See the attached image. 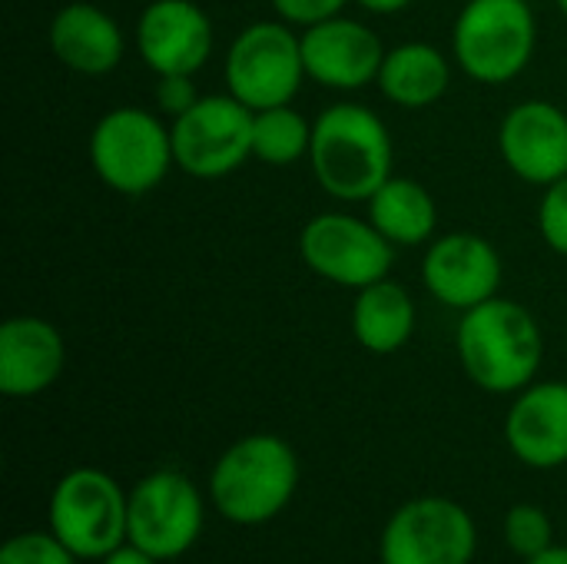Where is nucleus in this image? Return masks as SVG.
<instances>
[{
  "mask_svg": "<svg viewBox=\"0 0 567 564\" xmlns=\"http://www.w3.org/2000/svg\"><path fill=\"white\" fill-rule=\"evenodd\" d=\"M66 362L63 336L40 316H13L0 326V392L33 399L47 392Z\"/></svg>",
  "mask_w": 567,
  "mask_h": 564,
  "instance_id": "17",
  "label": "nucleus"
},
{
  "mask_svg": "<svg viewBox=\"0 0 567 564\" xmlns=\"http://www.w3.org/2000/svg\"><path fill=\"white\" fill-rule=\"evenodd\" d=\"M269 3L279 13V20L306 30L312 23H322L329 17H339L349 0H269Z\"/></svg>",
  "mask_w": 567,
  "mask_h": 564,
  "instance_id": "26",
  "label": "nucleus"
},
{
  "mask_svg": "<svg viewBox=\"0 0 567 564\" xmlns=\"http://www.w3.org/2000/svg\"><path fill=\"white\" fill-rule=\"evenodd\" d=\"M415 332V302L405 286L379 279L359 289L352 302V336L372 356H392Z\"/></svg>",
  "mask_w": 567,
  "mask_h": 564,
  "instance_id": "20",
  "label": "nucleus"
},
{
  "mask_svg": "<svg viewBox=\"0 0 567 564\" xmlns=\"http://www.w3.org/2000/svg\"><path fill=\"white\" fill-rule=\"evenodd\" d=\"M226 93L249 110H269L292 103L306 80L302 33L286 20H256L236 33L226 63Z\"/></svg>",
  "mask_w": 567,
  "mask_h": 564,
  "instance_id": "6",
  "label": "nucleus"
},
{
  "mask_svg": "<svg viewBox=\"0 0 567 564\" xmlns=\"http://www.w3.org/2000/svg\"><path fill=\"white\" fill-rule=\"evenodd\" d=\"M362 10H369V13H379V17H389V13H399V10H405L412 0H355Z\"/></svg>",
  "mask_w": 567,
  "mask_h": 564,
  "instance_id": "29",
  "label": "nucleus"
},
{
  "mask_svg": "<svg viewBox=\"0 0 567 564\" xmlns=\"http://www.w3.org/2000/svg\"><path fill=\"white\" fill-rule=\"evenodd\" d=\"M299 459L292 445L279 435H246L233 442L213 475L209 495L216 512L233 525H266L272 522L296 495Z\"/></svg>",
  "mask_w": 567,
  "mask_h": 564,
  "instance_id": "3",
  "label": "nucleus"
},
{
  "mask_svg": "<svg viewBox=\"0 0 567 564\" xmlns=\"http://www.w3.org/2000/svg\"><path fill=\"white\" fill-rule=\"evenodd\" d=\"M47 40H50L53 57L66 70L83 73V76H103L116 70L126 50L120 23L106 10L86 0L60 7L50 20Z\"/></svg>",
  "mask_w": 567,
  "mask_h": 564,
  "instance_id": "18",
  "label": "nucleus"
},
{
  "mask_svg": "<svg viewBox=\"0 0 567 564\" xmlns=\"http://www.w3.org/2000/svg\"><path fill=\"white\" fill-rule=\"evenodd\" d=\"M93 173L123 196L156 189L176 166L173 130L143 106H116L103 113L90 133Z\"/></svg>",
  "mask_w": 567,
  "mask_h": 564,
  "instance_id": "4",
  "label": "nucleus"
},
{
  "mask_svg": "<svg viewBox=\"0 0 567 564\" xmlns=\"http://www.w3.org/2000/svg\"><path fill=\"white\" fill-rule=\"evenodd\" d=\"M153 96H156V106H159V113H166V116H183L196 100H199V93H196V83H193V76H186V73H169V76H156V90H153Z\"/></svg>",
  "mask_w": 567,
  "mask_h": 564,
  "instance_id": "27",
  "label": "nucleus"
},
{
  "mask_svg": "<svg viewBox=\"0 0 567 564\" xmlns=\"http://www.w3.org/2000/svg\"><path fill=\"white\" fill-rule=\"evenodd\" d=\"M525 564H567V545H551L548 552H542V555L528 558Z\"/></svg>",
  "mask_w": 567,
  "mask_h": 564,
  "instance_id": "30",
  "label": "nucleus"
},
{
  "mask_svg": "<svg viewBox=\"0 0 567 564\" xmlns=\"http://www.w3.org/2000/svg\"><path fill=\"white\" fill-rule=\"evenodd\" d=\"M312 150V123L292 110V103L256 110L252 116V156L269 166H292L309 160Z\"/></svg>",
  "mask_w": 567,
  "mask_h": 564,
  "instance_id": "22",
  "label": "nucleus"
},
{
  "mask_svg": "<svg viewBox=\"0 0 567 564\" xmlns=\"http://www.w3.org/2000/svg\"><path fill=\"white\" fill-rule=\"evenodd\" d=\"M365 206H369L372 226L392 246H422L435 236V226H439L435 199L412 176H389Z\"/></svg>",
  "mask_w": 567,
  "mask_h": 564,
  "instance_id": "21",
  "label": "nucleus"
},
{
  "mask_svg": "<svg viewBox=\"0 0 567 564\" xmlns=\"http://www.w3.org/2000/svg\"><path fill=\"white\" fill-rule=\"evenodd\" d=\"M455 349L465 376L492 392L508 396L532 386L542 369L545 339L538 319L515 299L495 296L462 312Z\"/></svg>",
  "mask_w": 567,
  "mask_h": 564,
  "instance_id": "1",
  "label": "nucleus"
},
{
  "mask_svg": "<svg viewBox=\"0 0 567 564\" xmlns=\"http://www.w3.org/2000/svg\"><path fill=\"white\" fill-rule=\"evenodd\" d=\"M505 539H508L512 552L528 562V558H535L555 545V529H551V519L545 509L515 505L505 519Z\"/></svg>",
  "mask_w": 567,
  "mask_h": 564,
  "instance_id": "23",
  "label": "nucleus"
},
{
  "mask_svg": "<svg viewBox=\"0 0 567 564\" xmlns=\"http://www.w3.org/2000/svg\"><path fill=\"white\" fill-rule=\"evenodd\" d=\"M505 266L498 249L478 233H449L432 239L422 263L425 289L449 309L468 312L498 296Z\"/></svg>",
  "mask_w": 567,
  "mask_h": 564,
  "instance_id": "12",
  "label": "nucleus"
},
{
  "mask_svg": "<svg viewBox=\"0 0 567 564\" xmlns=\"http://www.w3.org/2000/svg\"><path fill=\"white\" fill-rule=\"evenodd\" d=\"M213 43V20L196 0H153L136 20V50L156 76H196Z\"/></svg>",
  "mask_w": 567,
  "mask_h": 564,
  "instance_id": "13",
  "label": "nucleus"
},
{
  "mask_svg": "<svg viewBox=\"0 0 567 564\" xmlns=\"http://www.w3.org/2000/svg\"><path fill=\"white\" fill-rule=\"evenodd\" d=\"M203 532V495L179 472L146 475L126 512V542L150 552L159 562L186 555Z\"/></svg>",
  "mask_w": 567,
  "mask_h": 564,
  "instance_id": "10",
  "label": "nucleus"
},
{
  "mask_svg": "<svg viewBox=\"0 0 567 564\" xmlns=\"http://www.w3.org/2000/svg\"><path fill=\"white\" fill-rule=\"evenodd\" d=\"M505 442L528 469L567 465V382H532L505 419Z\"/></svg>",
  "mask_w": 567,
  "mask_h": 564,
  "instance_id": "16",
  "label": "nucleus"
},
{
  "mask_svg": "<svg viewBox=\"0 0 567 564\" xmlns=\"http://www.w3.org/2000/svg\"><path fill=\"white\" fill-rule=\"evenodd\" d=\"M498 150L515 176L551 186L567 176V113L548 100L515 103L498 126Z\"/></svg>",
  "mask_w": 567,
  "mask_h": 564,
  "instance_id": "14",
  "label": "nucleus"
},
{
  "mask_svg": "<svg viewBox=\"0 0 567 564\" xmlns=\"http://www.w3.org/2000/svg\"><path fill=\"white\" fill-rule=\"evenodd\" d=\"M76 555L53 532H27L3 545L0 564H73Z\"/></svg>",
  "mask_w": 567,
  "mask_h": 564,
  "instance_id": "24",
  "label": "nucleus"
},
{
  "mask_svg": "<svg viewBox=\"0 0 567 564\" xmlns=\"http://www.w3.org/2000/svg\"><path fill=\"white\" fill-rule=\"evenodd\" d=\"M375 83L389 103L405 110H425L445 96L452 83V63L432 43H419V40L399 43L385 50Z\"/></svg>",
  "mask_w": 567,
  "mask_h": 564,
  "instance_id": "19",
  "label": "nucleus"
},
{
  "mask_svg": "<svg viewBox=\"0 0 567 564\" xmlns=\"http://www.w3.org/2000/svg\"><path fill=\"white\" fill-rule=\"evenodd\" d=\"M306 76L329 90H362L379 80L385 47L359 20L329 17L302 30Z\"/></svg>",
  "mask_w": 567,
  "mask_h": 564,
  "instance_id": "15",
  "label": "nucleus"
},
{
  "mask_svg": "<svg viewBox=\"0 0 567 564\" xmlns=\"http://www.w3.org/2000/svg\"><path fill=\"white\" fill-rule=\"evenodd\" d=\"M558 7H561V13L567 17V0H558Z\"/></svg>",
  "mask_w": 567,
  "mask_h": 564,
  "instance_id": "31",
  "label": "nucleus"
},
{
  "mask_svg": "<svg viewBox=\"0 0 567 564\" xmlns=\"http://www.w3.org/2000/svg\"><path fill=\"white\" fill-rule=\"evenodd\" d=\"M103 564H163L159 558H153L150 552H143V548H136V545H120L116 552H110Z\"/></svg>",
  "mask_w": 567,
  "mask_h": 564,
  "instance_id": "28",
  "label": "nucleus"
},
{
  "mask_svg": "<svg viewBox=\"0 0 567 564\" xmlns=\"http://www.w3.org/2000/svg\"><path fill=\"white\" fill-rule=\"evenodd\" d=\"M252 116L233 93L199 96L173 120L176 166L196 180H219L236 173L252 156Z\"/></svg>",
  "mask_w": 567,
  "mask_h": 564,
  "instance_id": "8",
  "label": "nucleus"
},
{
  "mask_svg": "<svg viewBox=\"0 0 567 564\" xmlns=\"http://www.w3.org/2000/svg\"><path fill=\"white\" fill-rule=\"evenodd\" d=\"M130 495L100 469L66 472L50 495V532L76 558H106L126 545Z\"/></svg>",
  "mask_w": 567,
  "mask_h": 564,
  "instance_id": "7",
  "label": "nucleus"
},
{
  "mask_svg": "<svg viewBox=\"0 0 567 564\" xmlns=\"http://www.w3.org/2000/svg\"><path fill=\"white\" fill-rule=\"evenodd\" d=\"M475 548L472 515L439 495L405 502L382 532V564H472Z\"/></svg>",
  "mask_w": 567,
  "mask_h": 564,
  "instance_id": "11",
  "label": "nucleus"
},
{
  "mask_svg": "<svg viewBox=\"0 0 567 564\" xmlns=\"http://www.w3.org/2000/svg\"><path fill=\"white\" fill-rule=\"evenodd\" d=\"M538 229L551 253L567 256V176L545 186V196L538 203Z\"/></svg>",
  "mask_w": 567,
  "mask_h": 564,
  "instance_id": "25",
  "label": "nucleus"
},
{
  "mask_svg": "<svg viewBox=\"0 0 567 564\" xmlns=\"http://www.w3.org/2000/svg\"><path fill=\"white\" fill-rule=\"evenodd\" d=\"M538 23L528 0H468L452 30L455 63L478 83L498 86L525 73Z\"/></svg>",
  "mask_w": 567,
  "mask_h": 564,
  "instance_id": "5",
  "label": "nucleus"
},
{
  "mask_svg": "<svg viewBox=\"0 0 567 564\" xmlns=\"http://www.w3.org/2000/svg\"><path fill=\"white\" fill-rule=\"evenodd\" d=\"M299 256L319 279L359 293L379 279H389L395 246L372 226L369 216L319 213L299 233Z\"/></svg>",
  "mask_w": 567,
  "mask_h": 564,
  "instance_id": "9",
  "label": "nucleus"
},
{
  "mask_svg": "<svg viewBox=\"0 0 567 564\" xmlns=\"http://www.w3.org/2000/svg\"><path fill=\"white\" fill-rule=\"evenodd\" d=\"M392 136L362 103H332L312 123L309 163L319 186L342 203H369L392 176Z\"/></svg>",
  "mask_w": 567,
  "mask_h": 564,
  "instance_id": "2",
  "label": "nucleus"
}]
</instances>
